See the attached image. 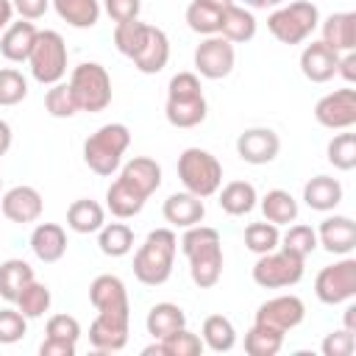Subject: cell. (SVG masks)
Masks as SVG:
<instances>
[{
    "label": "cell",
    "mask_w": 356,
    "mask_h": 356,
    "mask_svg": "<svg viewBox=\"0 0 356 356\" xmlns=\"http://www.w3.org/2000/svg\"><path fill=\"white\" fill-rule=\"evenodd\" d=\"M181 250L189 259V275L200 289H211L222 275V242L220 231L209 225H192L181 236Z\"/></svg>",
    "instance_id": "obj_1"
},
{
    "label": "cell",
    "mask_w": 356,
    "mask_h": 356,
    "mask_svg": "<svg viewBox=\"0 0 356 356\" xmlns=\"http://www.w3.org/2000/svg\"><path fill=\"white\" fill-rule=\"evenodd\" d=\"M178 250V236L172 228H156L145 236L142 248L134 253V275L145 286H161L172 275V261Z\"/></svg>",
    "instance_id": "obj_2"
},
{
    "label": "cell",
    "mask_w": 356,
    "mask_h": 356,
    "mask_svg": "<svg viewBox=\"0 0 356 356\" xmlns=\"http://www.w3.org/2000/svg\"><path fill=\"white\" fill-rule=\"evenodd\" d=\"M131 145V131L122 122L100 125L86 142H83V161L97 175H111L120 170L122 153Z\"/></svg>",
    "instance_id": "obj_3"
},
{
    "label": "cell",
    "mask_w": 356,
    "mask_h": 356,
    "mask_svg": "<svg viewBox=\"0 0 356 356\" xmlns=\"http://www.w3.org/2000/svg\"><path fill=\"white\" fill-rule=\"evenodd\" d=\"M317 25H320V11H317V6L312 0L281 3L267 17V28H270V33L281 44H300V42H306Z\"/></svg>",
    "instance_id": "obj_4"
},
{
    "label": "cell",
    "mask_w": 356,
    "mask_h": 356,
    "mask_svg": "<svg viewBox=\"0 0 356 356\" xmlns=\"http://www.w3.org/2000/svg\"><path fill=\"white\" fill-rule=\"evenodd\" d=\"M178 178L186 192L197 197H211L222 184V164L203 147H186L178 156Z\"/></svg>",
    "instance_id": "obj_5"
},
{
    "label": "cell",
    "mask_w": 356,
    "mask_h": 356,
    "mask_svg": "<svg viewBox=\"0 0 356 356\" xmlns=\"http://www.w3.org/2000/svg\"><path fill=\"white\" fill-rule=\"evenodd\" d=\"M70 89L78 103V111L97 114L111 103V78H108L106 67L97 61L78 64L70 75Z\"/></svg>",
    "instance_id": "obj_6"
},
{
    "label": "cell",
    "mask_w": 356,
    "mask_h": 356,
    "mask_svg": "<svg viewBox=\"0 0 356 356\" xmlns=\"http://www.w3.org/2000/svg\"><path fill=\"white\" fill-rule=\"evenodd\" d=\"M28 64H31V75L39 83H44V86L58 83L67 72V44H64L61 33L58 31H39L36 42L31 47Z\"/></svg>",
    "instance_id": "obj_7"
},
{
    "label": "cell",
    "mask_w": 356,
    "mask_h": 356,
    "mask_svg": "<svg viewBox=\"0 0 356 356\" xmlns=\"http://www.w3.org/2000/svg\"><path fill=\"white\" fill-rule=\"evenodd\" d=\"M253 281L264 289H284L295 286L303 278V259L286 253V250H270L261 253L253 264Z\"/></svg>",
    "instance_id": "obj_8"
},
{
    "label": "cell",
    "mask_w": 356,
    "mask_h": 356,
    "mask_svg": "<svg viewBox=\"0 0 356 356\" xmlns=\"http://www.w3.org/2000/svg\"><path fill=\"white\" fill-rule=\"evenodd\" d=\"M314 295L328 306L350 300L356 295V259L345 256V259L323 267L314 278Z\"/></svg>",
    "instance_id": "obj_9"
},
{
    "label": "cell",
    "mask_w": 356,
    "mask_h": 356,
    "mask_svg": "<svg viewBox=\"0 0 356 356\" xmlns=\"http://www.w3.org/2000/svg\"><path fill=\"white\" fill-rule=\"evenodd\" d=\"M234 61H236V53H234V44L214 33V36H206L197 47H195V70L209 78V81H220L225 75H231L234 70Z\"/></svg>",
    "instance_id": "obj_10"
},
{
    "label": "cell",
    "mask_w": 356,
    "mask_h": 356,
    "mask_svg": "<svg viewBox=\"0 0 356 356\" xmlns=\"http://www.w3.org/2000/svg\"><path fill=\"white\" fill-rule=\"evenodd\" d=\"M314 120L331 131H345V128L356 125V92L348 86L328 92L325 97L317 100Z\"/></svg>",
    "instance_id": "obj_11"
},
{
    "label": "cell",
    "mask_w": 356,
    "mask_h": 356,
    "mask_svg": "<svg viewBox=\"0 0 356 356\" xmlns=\"http://www.w3.org/2000/svg\"><path fill=\"white\" fill-rule=\"evenodd\" d=\"M128 323L131 314L122 312H97L89 325V345L100 353H117L128 345Z\"/></svg>",
    "instance_id": "obj_12"
},
{
    "label": "cell",
    "mask_w": 356,
    "mask_h": 356,
    "mask_svg": "<svg viewBox=\"0 0 356 356\" xmlns=\"http://www.w3.org/2000/svg\"><path fill=\"white\" fill-rule=\"evenodd\" d=\"M306 317V306L298 295H278V298H270L264 300L259 309H256V323L267 325V328H275L281 334L298 328Z\"/></svg>",
    "instance_id": "obj_13"
},
{
    "label": "cell",
    "mask_w": 356,
    "mask_h": 356,
    "mask_svg": "<svg viewBox=\"0 0 356 356\" xmlns=\"http://www.w3.org/2000/svg\"><path fill=\"white\" fill-rule=\"evenodd\" d=\"M42 209H44V200L39 195V189L33 186H11L3 200H0V211L6 220L11 222H19V225H28V222H36L42 217Z\"/></svg>",
    "instance_id": "obj_14"
},
{
    "label": "cell",
    "mask_w": 356,
    "mask_h": 356,
    "mask_svg": "<svg viewBox=\"0 0 356 356\" xmlns=\"http://www.w3.org/2000/svg\"><path fill=\"white\" fill-rule=\"evenodd\" d=\"M281 150V139L273 128H248L236 139V153L248 164H270Z\"/></svg>",
    "instance_id": "obj_15"
},
{
    "label": "cell",
    "mask_w": 356,
    "mask_h": 356,
    "mask_svg": "<svg viewBox=\"0 0 356 356\" xmlns=\"http://www.w3.org/2000/svg\"><path fill=\"white\" fill-rule=\"evenodd\" d=\"M317 245H323L334 256H348L356 248V222L345 214L325 217L317 228Z\"/></svg>",
    "instance_id": "obj_16"
},
{
    "label": "cell",
    "mask_w": 356,
    "mask_h": 356,
    "mask_svg": "<svg viewBox=\"0 0 356 356\" xmlns=\"http://www.w3.org/2000/svg\"><path fill=\"white\" fill-rule=\"evenodd\" d=\"M337 64H339V53L331 50L325 42H312L303 47L300 53V72L312 81V83H325L337 75Z\"/></svg>",
    "instance_id": "obj_17"
},
{
    "label": "cell",
    "mask_w": 356,
    "mask_h": 356,
    "mask_svg": "<svg viewBox=\"0 0 356 356\" xmlns=\"http://www.w3.org/2000/svg\"><path fill=\"white\" fill-rule=\"evenodd\" d=\"M89 300L97 312H122L131 314V303H128V289L122 284V278L117 275H97L89 286Z\"/></svg>",
    "instance_id": "obj_18"
},
{
    "label": "cell",
    "mask_w": 356,
    "mask_h": 356,
    "mask_svg": "<svg viewBox=\"0 0 356 356\" xmlns=\"http://www.w3.org/2000/svg\"><path fill=\"white\" fill-rule=\"evenodd\" d=\"M131 61H134V67H136L139 72H145V75L161 72V70L167 67V61H170V39H167V33H164L161 28L150 25L145 44L139 47V53H136Z\"/></svg>",
    "instance_id": "obj_19"
},
{
    "label": "cell",
    "mask_w": 356,
    "mask_h": 356,
    "mask_svg": "<svg viewBox=\"0 0 356 356\" xmlns=\"http://www.w3.org/2000/svg\"><path fill=\"white\" fill-rule=\"evenodd\" d=\"M161 214L175 228H192L206 217V206H203V197H197L192 192H175L164 200Z\"/></svg>",
    "instance_id": "obj_20"
},
{
    "label": "cell",
    "mask_w": 356,
    "mask_h": 356,
    "mask_svg": "<svg viewBox=\"0 0 356 356\" xmlns=\"http://www.w3.org/2000/svg\"><path fill=\"white\" fill-rule=\"evenodd\" d=\"M320 31H323V39L320 42H325L339 56L342 53H350L356 47V14L353 11H337V14L325 17L323 25H320Z\"/></svg>",
    "instance_id": "obj_21"
},
{
    "label": "cell",
    "mask_w": 356,
    "mask_h": 356,
    "mask_svg": "<svg viewBox=\"0 0 356 356\" xmlns=\"http://www.w3.org/2000/svg\"><path fill=\"white\" fill-rule=\"evenodd\" d=\"M31 250L44 264L58 261L67 253V231L58 222H39L31 234Z\"/></svg>",
    "instance_id": "obj_22"
},
{
    "label": "cell",
    "mask_w": 356,
    "mask_h": 356,
    "mask_svg": "<svg viewBox=\"0 0 356 356\" xmlns=\"http://www.w3.org/2000/svg\"><path fill=\"white\" fill-rule=\"evenodd\" d=\"M120 178H122L128 186H134L142 197H150V195L161 186V167H159V161H156V159L134 156V159L122 167Z\"/></svg>",
    "instance_id": "obj_23"
},
{
    "label": "cell",
    "mask_w": 356,
    "mask_h": 356,
    "mask_svg": "<svg viewBox=\"0 0 356 356\" xmlns=\"http://www.w3.org/2000/svg\"><path fill=\"white\" fill-rule=\"evenodd\" d=\"M36 25L31 19H19V22H8V28L3 31L0 36V53L8 58V61H28L31 56V47L36 42Z\"/></svg>",
    "instance_id": "obj_24"
},
{
    "label": "cell",
    "mask_w": 356,
    "mask_h": 356,
    "mask_svg": "<svg viewBox=\"0 0 356 356\" xmlns=\"http://www.w3.org/2000/svg\"><path fill=\"white\" fill-rule=\"evenodd\" d=\"M303 200L314 211H331L342 203V184L331 175H314L303 186Z\"/></svg>",
    "instance_id": "obj_25"
},
{
    "label": "cell",
    "mask_w": 356,
    "mask_h": 356,
    "mask_svg": "<svg viewBox=\"0 0 356 356\" xmlns=\"http://www.w3.org/2000/svg\"><path fill=\"white\" fill-rule=\"evenodd\" d=\"M220 36H225L231 44H242L250 42L256 36V17L250 8L231 3L222 11V22H220Z\"/></svg>",
    "instance_id": "obj_26"
},
{
    "label": "cell",
    "mask_w": 356,
    "mask_h": 356,
    "mask_svg": "<svg viewBox=\"0 0 356 356\" xmlns=\"http://www.w3.org/2000/svg\"><path fill=\"white\" fill-rule=\"evenodd\" d=\"M167 122L175 128H195L206 120V97L192 95V97H167L164 106Z\"/></svg>",
    "instance_id": "obj_27"
},
{
    "label": "cell",
    "mask_w": 356,
    "mask_h": 356,
    "mask_svg": "<svg viewBox=\"0 0 356 356\" xmlns=\"http://www.w3.org/2000/svg\"><path fill=\"white\" fill-rule=\"evenodd\" d=\"M145 325H147V334L153 339H167L170 334L186 328V314L175 303H156V306H150Z\"/></svg>",
    "instance_id": "obj_28"
},
{
    "label": "cell",
    "mask_w": 356,
    "mask_h": 356,
    "mask_svg": "<svg viewBox=\"0 0 356 356\" xmlns=\"http://www.w3.org/2000/svg\"><path fill=\"white\" fill-rule=\"evenodd\" d=\"M145 200H147V197H142V195H139L134 186H128L122 178H117V181L106 189V209H108L114 217H120V220L136 217V214L142 211Z\"/></svg>",
    "instance_id": "obj_29"
},
{
    "label": "cell",
    "mask_w": 356,
    "mask_h": 356,
    "mask_svg": "<svg viewBox=\"0 0 356 356\" xmlns=\"http://www.w3.org/2000/svg\"><path fill=\"white\" fill-rule=\"evenodd\" d=\"M67 225L75 234H95V231H100L106 225V211H103V206L97 200L81 197L67 209Z\"/></svg>",
    "instance_id": "obj_30"
},
{
    "label": "cell",
    "mask_w": 356,
    "mask_h": 356,
    "mask_svg": "<svg viewBox=\"0 0 356 356\" xmlns=\"http://www.w3.org/2000/svg\"><path fill=\"white\" fill-rule=\"evenodd\" d=\"M56 14L72 28H92L100 19V0H50Z\"/></svg>",
    "instance_id": "obj_31"
},
{
    "label": "cell",
    "mask_w": 356,
    "mask_h": 356,
    "mask_svg": "<svg viewBox=\"0 0 356 356\" xmlns=\"http://www.w3.org/2000/svg\"><path fill=\"white\" fill-rule=\"evenodd\" d=\"M256 200H259L256 197V186L250 181H231L220 192V209L225 214H231V217H242V214L253 211Z\"/></svg>",
    "instance_id": "obj_32"
},
{
    "label": "cell",
    "mask_w": 356,
    "mask_h": 356,
    "mask_svg": "<svg viewBox=\"0 0 356 356\" xmlns=\"http://www.w3.org/2000/svg\"><path fill=\"white\" fill-rule=\"evenodd\" d=\"M203 337V345L209 348V350H214V353H228L234 345H236V328H234V323L228 320V317H222V314H209L206 320H203V331H200Z\"/></svg>",
    "instance_id": "obj_33"
},
{
    "label": "cell",
    "mask_w": 356,
    "mask_h": 356,
    "mask_svg": "<svg viewBox=\"0 0 356 356\" xmlns=\"http://www.w3.org/2000/svg\"><path fill=\"white\" fill-rule=\"evenodd\" d=\"M33 281V267L22 259H6L0 264V298L14 303L25 284Z\"/></svg>",
    "instance_id": "obj_34"
},
{
    "label": "cell",
    "mask_w": 356,
    "mask_h": 356,
    "mask_svg": "<svg viewBox=\"0 0 356 356\" xmlns=\"http://www.w3.org/2000/svg\"><path fill=\"white\" fill-rule=\"evenodd\" d=\"M261 214L273 225H289L298 220V200L286 189H270L261 197Z\"/></svg>",
    "instance_id": "obj_35"
},
{
    "label": "cell",
    "mask_w": 356,
    "mask_h": 356,
    "mask_svg": "<svg viewBox=\"0 0 356 356\" xmlns=\"http://www.w3.org/2000/svg\"><path fill=\"white\" fill-rule=\"evenodd\" d=\"M97 245H100V253H106L111 259H120V256L131 253L134 231L125 222H108V225H103L97 231Z\"/></svg>",
    "instance_id": "obj_36"
},
{
    "label": "cell",
    "mask_w": 356,
    "mask_h": 356,
    "mask_svg": "<svg viewBox=\"0 0 356 356\" xmlns=\"http://www.w3.org/2000/svg\"><path fill=\"white\" fill-rule=\"evenodd\" d=\"M284 345V334L275 328H267L261 323H253L245 334V350L250 356H275Z\"/></svg>",
    "instance_id": "obj_37"
},
{
    "label": "cell",
    "mask_w": 356,
    "mask_h": 356,
    "mask_svg": "<svg viewBox=\"0 0 356 356\" xmlns=\"http://www.w3.org/2000/svg\"><path fill=\"white\" fill-rule=\"evenodd\" d=\"M147 22H139V17L136 19H125V22H117L114 25V47L122 53V56H128V58H134L136 53H139V47L145 44V39H147Z\"/></svg>",
    "instance_id": "obj_38"
},
{
    "label": "cell",
    "mask_w": 356,
    "mask_h": 356,
    "mask_svg": "<svg viewBox=\"0 0 356 356\" xmlns=\"http://www.w3.org/2000/svg\"><path fill=\"white\" fill-rule=\"evenodd\" d=\"M50 300H53L50 289L33 278L31 284H25V286H22V292L17 295V300H14V303H17V309H19L28 320H36V317H42V314L50 309Z\"/></svg>",
    "instance_id": "obj_39"
},
{
    "label": "cell",
    "mask_w": 356,
    "mask_h": 356,
    "mask_svg": "<svg viewBox=\"0 0 356 356\" xmlns=\"http://www.w3.org/2000/svg\"><path fill=\"white\" fill-rule=\"evenodd\" d=\"M220 22H222V11H217V8H211V6H203V3H197V0L189 3V8H186V25H189L195 33H200V36H214V33H220Z\"/></svg>",
    "instance_id": "obj_40"
},
{
    "label": "cell",
    "mask_w": 356,
    "mask_h": 356,
    "mask_svg": "<svg viewBox=\"0 0 356 356\" xmlns=\"http://www.w3.org/2000/svg\"><path fill=\"white\" fill-rule=\"evenodd\" d=\"M325 156H328V161H331L337 170H342V172L353 170V167H356V134H350L348 128H345V134H337V136L328 142Z\"/></svg>",
    "instance_id": "obj_41"
},
{
    "label": "cell",
    "mask_w": 356,
    "mask_h": 356,
    "mask_svg": "<svg viewBox=\"0 0 356 356\" xmlns=\"http://www.w3.org/2000/svg\"><path fill=\"white\" fill-rule=\"evenodd\" d=\"M278 242H281L278 225H273V222H267V220H264V222H250V225L245 228V245H248V250H253L256 256L275 250Z\"/></svg>",
    "instance_id": "obj_42"
},
{
    "label": "cell",
    "mask_w": 356,
    "mask_h": 356,
    "mask_svg": "<svg viewBox=\"0 0 356 356\" xmlns=\"http://www.w3.org/2000/svg\"><path fill=\"white\" fill-rule=\"evenodd\" d=\"M281 242H284L281 250H286V253H292V256H298V259L306 261V256L314 253V248H317V231L312 225H292L284 234Z\"/></svg>",
    "instance_id": "obj_43"
},
{
    "label": "cell",
    "mask_w": 356,
    "mask_h": 356,
    "mask_svg": "<svg viewBox=\"0 0 356 356\" xmlns=\"http://www.w3.org/2000/svg\"><path fill=\"white\" fill-rule=\"evenodd\" d=\"M44 108H47L50 117H58V120L72 117V114L78 111V103H75V97H72L70 83H61V81L53 83V86L47 89V95H44Z\"/></svg>",
    "instance_id": "obj_44"
},
{
    "label": "cell",
    "mask_w": 356,
    "mask_h": 356,
    "mask_svg": "<svg viewBox=\"0 0 356 356\" xmlns=\"http://www.w3.org/2000/svg\"><path fill=\"white\" fill-rule=\"evenodd\" d=\"M28 97V81L19 70H0V106H17Z\"/></svg>",
    "instance_id": "obj_45"
},
{
    "label": "cell",
    "mask_w": 356,
    "mask_h": 356,
    "mask_svg": "<svg viewBox=\"0 0 356 356\" xmlns=\"http://www.w3.org/2000/svg\"><path fill=\"white\" fill-rule=\"evenodd\" d=\"M161 345H164V356H197V353H203V348H206L203 339H200L197 334L186 331V328L170 334L167 339H161Z\"/></svg>",
    "instance_id": "obj_46"
},
{
    "label": "cell",
    "mask_w": 356,
    "mask_h": 356,
    "mask_svg": "<svg viewBox=\"0 0 356 356\" xmlns=\"http://www.w3.org/2000/svg\"><path fill=\"white\" fill-rule=\"evenodd\" d=\"M28 317L19 309H0V345H14L25 337Z\"/></svg>",
    "instance_id": "obj_47"
},
{
    "label": "cell",
    "mask_w": 356,
    "mask_h": 356,
    "mask_svg": "<svg viewBox=\"0 0 356 356\" xmlns=\"http://www.w3.org/2000/svg\"><path fill=\"white\" fill-rule=\"evenodd\" d=\"M353 348H356V334L348 331V328L331 331V334L323 339V345H320L323 356H350Z\"/></svg>",
    "instance_id": "obj_48"
},
{
    "label": "cell",
    "mask_w": 356,
    "mask_h": 356,
    "mask_svg": "<svg viewBox=\"0 0 356 356\" xmlns=\"http://www.w3.org/2000/svg\"><path fill=\"white\" fill-rule=\"evenodd\" d=\"M47 337L53 339H67V342H78L81 339V323L72 314H53L47 320Z\"/></svg>",
    "instance_id": "obj_49"
},
{
    "label": "cell",
    "mask_w": 356,
    "mask_h": 356,
    "mask_svg": "<svg viewBox=\"0 0 356 356\" xmlns=\"http://www.w3.org/2000/svg\"><path fill=\"white\" fill-rule=\"evenodd\" d=\"M192 95H203L200 78L195 72H178V75L170 78L167 97H192Z\"/></svg>",
    "instance_id": "obj_50"
},
{
    "label": "cell",
    "mask_w": 356,
    "mask_h": 356,
    "mask_svg": "<svg viewBox=\"0 0 356 356\" xmlns=\"http://www.w3.org/2000/svg\"><path fill=\"white\" fill-rule=\"evenodd\" d=\"M103 8L114 22H125V19H136L139 17L142 0H103Z\"/></svg>",
    "instance_id": "obj_51"
},
{
    "label": "cell",
    "mask_w": 356,
    "mask_h": 356,
    "mask_svg": "<svg viewBox=\"0 0 356 356\" xmlns=\"http://www.w3.org/2000/svg\"><path fill=\"white\" fill-rule=\"evenodd\" d=\"M11 6H14V11H17L22 19H31V22H33V19L44 17L50 0H11Z\"/></svg>",
    "instance_id": "obj_52"
},
{
    "label": "cell",
    "mask_w": 356,
    "mask_h": 356,
    "mask_svg": "<svg viewBox=\"0 0 356 356\" xmlns=\"http://www.w3.org/2000/svg\"><path fill=\"white\" fill-rule=\"evenodd\" d=\"M39 353H42V356H75V342L44 337V342L39 345Z\"/></svg>",
    "instance_id": "obj_53"
},
{
    "label": "cell",
    "mask_w": 356,
    "mask_h": 356,
    "mask_svg": "<svg viewBox=\"0 0 356 356\" xmlns=\"http://www.w3.org/2000/svg\"><path fill=\"white\" fill-rule=\"evenodd\" d=\"M337 72H339L348 83H353V81H356V53H353V50H350V53H345V56H339Z\"/></svg>",
    "instance_id": "obj_54"
},
{
    "label": "cell",
    "mask_w": 356,
    "mask_h": 356,
    "mask_svg": "<svg viewBox=\"0 0 356 356\" xmlns=\"http://www.w3.org/2000/svg\"><path fill=\"white\" fill-rule=\"evenodd\" d=\"M11 147V125L6 120H0V156H6Z\"/></svg>",
    "instance_id": "obj_55"
},
{
    "label": "cell",
    "mask_w": 356,
    "mask_h": 356,
    "mask_svg": "<svg viewBox=\"0 0 356 356\" xmlns=\"http://www.w3.org/2000/svg\"><path fill=\"white\" fill-rule=\"evenodd\" d=\"M11 14H14V6H11V0H0V31H6V28H8V22H11Z\"/></svg>",
    "instance_id": "obj_56"
},
{
    "label": "cell",
    "mask_w": 356,
    "mask_h": 356,
    "mask_svg": "<svg viewBox=\"0 0 356 356\" xmlns=\"http://www.w3.org/2000/svg\"><path fill=\"white\" fill-rule=\"evenodd\" d=\"M242 3H245V8H275L284 0H242Z\"/></svg>",
    "instance_id": "obj_57"
},
{
    "label": "cell",
    "mask_w": 356,
    "mask_h": 356,
    "mask_svg": "<svg viewBox=\"0 0 356 356\" xmlns=\"http://www.w3.org/2000/svg\"><path fill=\"white\" fill-rule=\"evenodd\" d=\"M345 328L356 334V306H353V303L345 309Z\"/></svg>",
    "instance_id": "obj_58"
},
{
    "label": "cell",
    "mask_w": 356,
    "mask_h": 356,
    "mask_svg": "<svg viewBox=\"0 0 356 356\" xmlns=\"http://www.w3.org/2000/svg\"><path fill=\"white\" fill-rule=\"evenodd\" d=\"M197 3H203V6H211V8H217V11H225L234 0H197Z\"/></svg>",
    "instance_id": "obj_59"
},
{
    "label": "cell",
    "mask_w": 356,
    "mask_h": 356,
    "mask_svg": "<svg viewBox=\"0 0 356 356\" xmlns=\"http://www.w3.org/2000/svg\"><path fill=\"white\" fill-rule=\"evenodd\" d=\"M0 186H3V178H0Z\"/></svg>",
    "instance_id": "obj_60"
}]
</instances>
